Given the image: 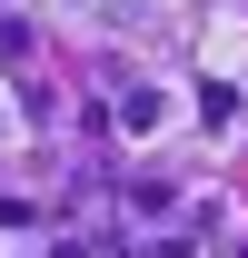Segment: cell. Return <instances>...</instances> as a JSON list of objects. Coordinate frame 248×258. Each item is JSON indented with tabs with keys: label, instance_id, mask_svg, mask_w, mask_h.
<instances>
[{
	"label": "cell",
	"instance_id": "cell-1",
	"mask_svg": "<svg viewBox=\"0 0 248 258\" xmlns=\"http://www.w3.org/2000/svg\"><path fill=\"white\" fill-rule=\"evenodd\" d=\"M119 129H129V139H159V129H169V90H159V80H139V90L119 99Z\"/></svg>",
	"mask_w": 248,
	"mask_h": 258
}]
</instances>
